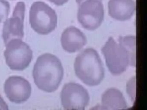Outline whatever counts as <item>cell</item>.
<instances>
[{"instance_id": "11", "label": "cell", "mask_w": 147, "mask_h": 110, "mask_svg": "<svg viewBox=\"0 0 147 110\" xmlns=\"http://www.w3.org/2000/svg\"><path fill=\"white\" fill-rule=\"evenodd\" d=\"M110 16L117 20L125 21L131 18L136 9L133 0H110L108 3Z\"/></svg>"}, {"instance_id": "13", "label": "cell", "mask_w": 147, "mask_h": 110, "mask_svg": "<svg viewBox=\"0 0 147 110\" xmlns=\"http://www.w3.org/2000/svg\"><path fill=\"white\" fill-rule=\"evenodd\" d=\"M118 41L122 44L129 51L131 56L136 59V38L134 36L120 37Z\"/></svg>"}, {"instance_id": "5", "label": "cell", "mask_w": 147, "mask_h": 110, "mask_svg": "<svg viewBox=\"0 0 147 110\" xmlns=\"http://www.w3.org/2000/svg\"><path fill=\"white\" fill-rule=\"evenodd\" d=\"M5 56L7 64L13 70H23L30 65L32 58L30 47L22 40L14 39L5 45Z\"/></svg>"}, {"instance_id": "4", "label": "cell", "mask_w": 147, "mask_h": 110, "mask_svg": "<svg viewBox=\"0 0 147 110\" xmlns=\"http://www.w3.org/2000/svg\"><path fill=\"white\" fill-rule=\"evenodd\" d=\"M57 17L54 9L44 2L37 1L32 5L30 22L32 29L38 34L47 35L55 30Z\"/></svg>"}, {"instance_id": "17", "label": "cell", "mask_w": 147, "mask_h": 110, "mask_svg": "<svg viewBox=\"0 0 147 110\" xmlns=\"http://www.w3.org/2000/svg\"><path fill=\"white\" fill-rule=\"evenodd\" d=\"M49 1L57 6H61L66 3L69 0H49Z\"/></svg>"}, {"instance_id": "1", "label": "cell", "mask_w": 147, "mask_h": 110, "mask_svg": "<svg viewBox=\"0 0 147 110\" xmlns=\"http://www.w3.org/2000/svg\"><path fill=\"white\" fill-rule=\"evenodd\" d=\"M63 74L61 62L57 57L50 53L38 57L33 68L35 84L39 89L48 93L55 92L58 88Z\"/></svg>"}, {"instance_id": "2", "label": "cell", "mask_w": 147, "mask_h": 110, "mask_svg": "<svg viewBox=\"0 0 147 110\" xmlns=\"http://www.w3.org/2000/svg\"><path fill=\"white\" fill-rule=\"evenodd\" d=\"M76 74L83 83L90 87L98 86L105 76V69L99 55L93 48H88L76 58Z\"/></svg>"}, {"instance_id": "7", "label": "cell", "mask_w": 147, "mask_h": 110, "mask_svg": "<svg viewBox=\"0 0 147 110\" xmlns=\"http://www.w3.org/2000/svg\"><path fill=\"white\" fill-rule=\"evenodd\" d=\"M62 105L66 110H84L89 105L90 96L80 84L69 82L63 86L61 94Z\"/></svg>"}, {"instance_id": "12", "label": "cell", "mask_w": 147, "mask_h": 110, "mask_svg": "<svg viewBox=\"0 0 147 110\" xmlns=\"http://www.w3.org/2000/svg\"><path fill=\"white\" fill-rule=\"evenodd\" d=\"M101 103L102 108L107 110H122L128 107L122 92L114 88L104 92L101 96Z\"/></svg>"}, {"instance_id": "14", "label": "cell", "mask_w": 147, "mask_h": 110, "mask_svg": "<svg viewBox=\"0 0 147 110\" xmlns=\"http://www.w3.org/2000/svg\"><path fill=\"white\" fill-rule=\"evenodd\" d=\"M10 3L6 0H0V23L7 19L10 13Z\"/></svg>"}, {"instance_id": "8", "label": "cell", "mask_w": 147, "mask_h": 110, "mask_svg": "<svg viewBox=\"0 0 147 110\" xmlns=\"http://www.w3.org/2000/svg\"><path fill=\"white\" fill-rule=\"evenodd\" d=\"M25 9V4L24 2L18 3L15 6L12 16L5 21L2 31V37L5 44L12 40H22L24 38Z\"/></svg>"}, {"instance_id": "3", "label": "cell", "mask_w": 147, "mask_h": 110, "mask_svg": "<svg viewBox=\"0 0 147 110\" xmlns=\"http://www.w3.org/2000/svg\"><path fill=\"white\" fill-rule=\"evenodd\" d=\"M108 70L113 75L123 74L129 66H135L134 59L126 47L116 42L113 38H109L101 49Z\"/></svg>"}, {"instance_id": "6", "label": "cell", "mask_w": 147, "mask_h": 110, "mask_svg": "<svg viewBox=\"0 0 147 110\" xmlns=\"http://www.w3.org/2000/svg\"><path fill=\"white\" fill-rule=\"evenodd\" d=\"M77 19L86 30L93 31L99 27L104 19V6L100 0H85L79 4Z\"/></svg>"}, {"instance_id": "10", "label": "cell", "mask_w": 147, "mask_h": 110, "mask_svg": "<svg viewBox=\"0 0 147 110\" xmlns=\"http://www.w3.org/2000/svg\"><path fill=\"white\" fill-rule=\"evenodd\" d=\"M87 42L86 35L75 27L70 26L66 28L61 37L63 48L69 53L79 51L86 45Z\"/></svg>"}, {"instance_id": "18", "label": "cell", "mask_w": 147, "mask_h": 110, "mask_svg": "<svg viewBox=\"0 0 147 110\" xmlns=\"http://www.w3.org/2000/svg\"><path fill=\"white\" fill-rule=\"evenodd\" d=\"M85 0H76V3H78V4H80L83 1ZM100 1H102V0H100Z\"/></svg>"}, {"instance_id": "15", "label": "cell", "mask_w": 147, "mask_h": 110, "mask_svg": "<svg viewBox=\"0 0 147 110\" xmlns=\"http://www.w3.org/2000/svg\"><path fill=\"white\" fill-rule=\"evenodd\" d=\"M136 91V85H135V79L132 78L129 81L127 85V92L129 97L132 100L134 99L135 97Z\"/></svg>"}, {"instance_id": "9", "label": "cell", "mask_w": 147, "mask_h": 110, "mask_svg": "<svg viewBox=\"0 0 147 110\" xmlns=\"http://www.w3.org/2000/svg\"><path fill=\"white\" fill-rule=\"evenodd\" d=\"M4 88L7 98L10 101L16 104L25 102L31 94L30 84L21 76L9 77L5 82Z\"/></svg>"}, {"instance_id": "16", "label": "cell", "mask_w": 147, "mask_h": 110, "mask_svg": "<svg viewBox=\"0 0 147 110\" xmlns=\"http://www.w3.org/2000/svg\"><path fill=\"white\" fill-rule=\"evenodd\" d=\"M0 110H8V105L5 102L1 95H0Z\"/></svg>"}]
</instances>
